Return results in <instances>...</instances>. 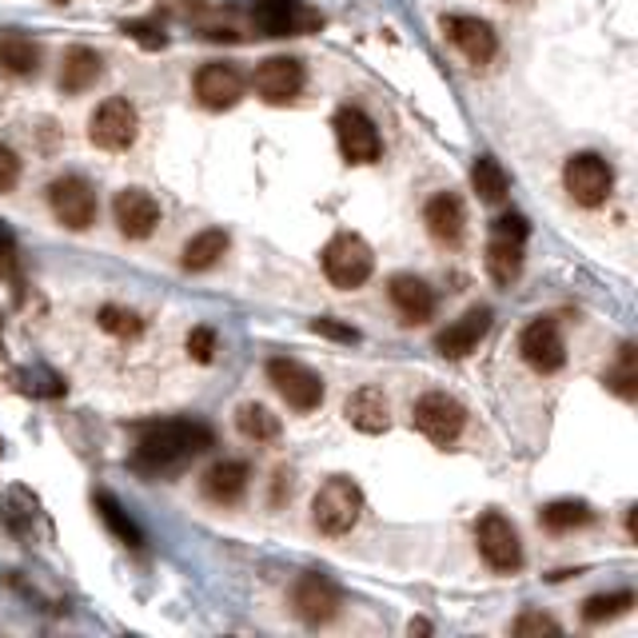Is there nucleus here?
Returning <instances> with one entry per match:
<instances>
[{
    "label": "nucleus",
    "mask_w": 638,
    "mask_h": 638,
    "mask_svg": "<svg viewBox=\"0 0 638 638\" xmlns=\"http://www.w3.org/2000/svg\"><path fill=\"white\" fill-rule=\"evenodd\" d=\"M216 443L208 423L199 419H168V423H152V428L140 431L136 443V463L144 475H168V471H179L188 459L204 455V451Z\"/></svg>",
    "instance_id": "nucleus-1"
},
{
    "label": "nucleus",
    "mask_w": 638,
    "mask_h": 638,
    "mask_svg": "<svg viewBox=\"0 0 638 638\" xmlns=\"http://www.w3.org/2000/svg\"><path fill=\"white\" fill-rule=\"evenodd\" d=\"M359 515H363V491L348 475H331L311 498V523H316L319 535H348L359 523Z\"/></svg>",
    "instance_id": "nucleus-2"
},
{
    "label": "nucleus",
    "mask_w": 638,
    "mask_h": 638,
    "mask_svg": "<svg viewBox=\"0 0 638 638\" xmlns=\"http://www.w3.org/2000/svg\"><path fill=\"white\" fill-rule=\"evenodd\" d=\"M527 236L531 224L527 216L518 212H507L491 224V239H487V271L495 284H511L523 271V251H527Z\"/></svg>",
    "instance_id": "nucleus-3"
},
{
    "label": "nucleus",
    "mask_w": 638,
    "mask_h": 638,
    "mask_svg": "<svg viewBox=\"0 0 638 638\" xmlns=\"http://www.w3.org/2000/svg\"><path fill=\"white\" fill-rule=\"evenodd\" d=\"M371 268H375V256H371L363 236H356V231H339V236L328 239V248H323V276H328L336 288H343V291L363 288L371 279Z\"/></svg>",
    "instance_id": "nucleus-4"
},
{
    "label": "nucleus",
    "mask_w": 638,
    "mask_h": 638,
    "mask_svg": "<svg viewBox=\"0 0 638 638\" xmlns=\"http://www.w3.org/2000/svg\"><path fill=\"white\" fill-rule=\"evenodd\" d=\"M475 543H478L483 563H487L491 570H498V575H515V570L523 567V543H518V531L511 527V518H503L498 511H487V515L478 518Z\"/></svg>",
    "instance_id": "nucleus-5"
},
{
    "label": "nucleus",
    "mask_w": 638,
    "mask_h": 638,
    "mask_svg": "<svg viewBox=\"0 0 638 638\" xmlns=\"http://www.w3.org/2000/svg\"><path fill=\"white\" fill-rule=\"evenodd\" d=\"M563 188H567L570 199L583 204V208H598V204L610 196V188H615V172H610L607 160L595 156V152H578V156H570L567 164H563Z\"/></svg>",
    "instance_id": "nucleus-6"
},
{
    "label": "nucleus",
    "mask_w": 638,
    "mask_h": 638,
    "mask_svg": "<svg viewBox=\"0 0 638 638\" xmlns=\"http://www.w3.org/2000/svg\"><path fill=\"white\" fill-rule=\"evenodd\" d=\"M411 423H415L435 447H447V443L459 439L463 423H467V408H463L455 395H447V391H428V395L415 403V411H411Z\"/></svg>",
    "instance_id": "nucleus-7"
},
{
    "label": "nucleus",
    "mask_w": 638,
    "mask_h": 638,
    "mask_svg": "<svg viewBox=\"0 0 638 638\" xmlns=\"http://www.w3.org/2000/svg\"><path fill=\"white\" fill-rule=\"evenodd\" d=\"M268 379L291 411H316L323 403V379L308 363H299V359L288 356L268 359Z\"/></svg>",
    "instance_id": "nucleus-8"
},
{
    "label": "nucleus",
    "mask_w": 638,
    "mask_h": 638,
    "mask_svg": "<svg viewBox=\"0 0 638 638\" xmlns=\"http://www.w3.org/2000/svg\"><path fill=\"white\" fill-rule=\"evenodd\" d=\"M49 208L69 231H89L96 224V192L84 176H60L49 184Z\"/></svg>",
    "instance_id": "nucleus-9"
},
{
    "label": "nucleus",
    "mask_w": 638,
    "mask_h": 638,
    "mask_svg": "<svg viewBox=\"0 0 638 638\" xmlns=\"http://www.w3.org/2000/svg\"><path fill=\"white\" fill-rule=\"evenodd\" d=\"M136 128H140V116L124 96H112L104 100L89 120V140L96 148L104 152H124L132 148V140H136Z\"/></svg>",
    "instance_id": "nucleus-10"
},
{
    "label": "nucleus",
    "mask_w": 638,
    "mask_h": 638,
    "mask_svg": "<svg viewBox=\"0 0 638 638\" xmlns=\"http://www.w3.org/2000/svg\"><path fill=\"white\" fill-rule=\"evenodd\" d=\"M518 356L527 359V368H535L538 375H555L567 363V339H563L555 319H531L518 336Z\"/></svg>",
    "instance_id": "nucleus-11"
},
{
    "label": "nucleus",
    "mask_w": 638,
    "mask_h": 638,
    "mask_svg": "<svg viewBox=\"0 0 638 638\" xmlns=\"http://www.w3.org/2000/svg\"><path fill=\"white\" fill-rule=\"evenodd\" d=\"M331 128H336V144L348 164H375L379 152H383V140H379V128L371 124L368 112L339 109Z\"/></svg>",
    "instance_id": "nucleus-12"
},
{
    "label": "nucleus",
    "mask_w": 638,
    "mask_h": 638,
    "mask_svg": "<svg viewBox=\"0 0 638 638\" xmlns=\"http://www.w3.org/2000/svg\"><path fill=\"white\" fill-rule=\"evenodd\" d=\"M251 24H256L264 37H299V32L319 29L323 17L311 12L303 0H256Z\"/></svg>",
    "instance_id": "nucleus-13"
},
{
    "label": "nucleus",
    "mask_w": 638,
    "mask_h": 638,
    "mask_svg": "<svg viewBox=\"0 0 638 638\" xmlns=\"http://www.w3.org/2000/svg\"><path fill=\"white\" fill-rule=\"evenodd\" d=\"M443 37H447L451 44L463 52V60H467V64H491V60H495V52H498V37H495V29H491L487 20L463 17V12L443 17Z\"/></svg>",
    "instance_id": "nucleus-14"
},
{
    "label": "nucleus",
    "mask_w": 638,
    "mask_h": 638,
    "mask_svg": "<svg viewBox=\"0 0 638 638\" xmlns=\"http://www.w3.org/2000/svg\"><path fill=\"white\" fill-rule=\"evenodd\" d=\"M291 607H296V615L303 618L308 627H323V622H331V618L339 615L343 595H339V587L331 578L303 575L296 583V590H291Z\"/></svg>",
    "instance_id": "nucleus-15"
},
{
    "label": "nucleus",
    "mask_w": 638,
    "mask_h": 638,
    "mask_svg": "<svg viewBox=\"0 0 638 638\" xmlns=\"http://www.w3.org/2000/svg\"><path fill=\"white\" fill-rule=\"evenodd\" d=\"M244 89H248V80L236 64H204L196 72V100L212 112L236 109L244 100Z\"/></svg>",
    "instance_id": "nucleus-16"
},
{
    "label": "nucleus",
    "mask_w": 638,
    "mask_h": 638,
    "mask_svg": "<svg viewBox=\"0 0 638 638\" xmlns=\"http://www.w3.org/2000/svg\"><path fill=\"white\" fill-rule=\"evenodd\" d=\"M251 89L268 100V104H288V100H296L299 89H303V64L291 56H268L251 72Z\"/></svg>",
    "instance_id": "nucleus-17"
},
{
    "label": "nucleus",
    "mask_w": 638,
    "mask_h": 638,
    "mask_svg": "<svg viewBox=\"0 0 638 638\" xmlns=\"http://www.w3.org/2000/svg\"><path fill=\"white\" fill-rule=\"evenodd\" d=\"M112 216H116L120 236L148 239L152 231H156V224H160V204H156V196H152V192L124 188V192H116V199H112Z\"/></svg>",
    "instance_id": "nucleus-18"
},
{
    "label": "nucleus",
    "mask_w": 638,
    "mask_h": 638,
    "mask_svg": "<svg viewBox=\"0 0 638 638\" xmlns=\"http://www.w3.org/2000/svg\"><path fill=\"white\" fill-rule=\"evenodd\" d=\"M487 331H491V308H467L435 336V351L447 359H463L478 348V339L487 336Z\"/></svg>",
    "instance_id": "nucleus-19"
},
{
    "label": "nucleus",
    "mask_w": 638,
    "mask_h": 638,
    "mask_svg": "<svg viewBox=\"0 0 638 638\" xmlns=\"http://www.w3.org/2000/svg\"><path fill=\"white\" fill-rule=\"evenodd\" d=\"M423 224H428L431 239L443 244V248H455L463 231H467V208H463V199L455 192H439V196L428 199V208H423Z\"/></svg>",
    "instance_id": "nucleus-20"
},
{
    "label": "nucleus",
    "mask_w": 638,
    "mask_h": 638,
    "mask_svg": "<svg viewBox=\"0 0 638 638\" xmlns=\"http://www.w3.org/2000/svg\"><path fill=\"white\" fill-rule=\"evenodd\" d=\"M391 303L403 316V323H428L435 316V291L423 284L419 276H395L388 288Z\"/></svg>",
    "instance_id": "nucleus-21"
},
{
    "label": "nucleus",
    "mask_w": 638,
    "mask_h": 638,
    "mask_svg": "<svg viewBox=\"0 0 638 638\" xmlns=\"http://www.w3.org/2000/svg\"><path fill=\"white\" fill-rule=\"evenodd\" d=\"M343 415H348L351 428L363 431V435H379V431L391 428L388 399H383V391H379V388H359V391H351L348 403H343Z\"/></svg>",
    "instance_id": "nucleus-22"
},
{
    "label": "nucleus",
    "mask_w": 638,
    "mask_h": 638,
    "mask_svg": "<svg viewBox=\"0 0 638 638\" xmlns=\"http://www.w3.org/2000/svg\"><path fill=\"white\" fill-rule=\"evenodd\" d=\"M248 463H239V459H224V463H216V467H208V475H204V495L212 498V503H219V507H236L239 498L248 495Z\"/></svg>",
    "instance_id": "nucleus-23"
},
{
    "label": "nucleus",
    "mask_w": 638,
    "mask_h": 638,
    "mask_svg": "<svg viewBox=\"0 0 638 638\" xmlns=\"http://www.w3.org/2000/svg\"><path fill=\"white\" fill-rule=\"evenodd\" d=\"M100 80V56L92 49H84V44H72L69 52H64V60H60V92H69V96H76V92L92 89Z\"/></svg>",
    "instance_id": "nucleus-24"
},
{
    "label": "nucleus",
    "mask_w": 638,
    "mask_h": 638,
    "mask_svg": "<svg viewBox=\"0 0 638 638\" xmlns=\"http://www.w3.org/2000/svg\"><path fill=\"white\" fill-rule=\"evenodd\" d=\"M224 251H228V231L208 228V231H199V236H192L188 244H184L179 264H184V271H208V268H216L219 259H224Z\"/></svg>",
    "instance_id": "nucleus-25"
},
{
    "label": "nucleus",
    "mask_w": 638,
    "mask_h": 638,
    "mask_svg": "<svg viewBox=\"0 0 638 638\" xmlns=\"http://www.w3.org/2000/svg\"><path fill=\"white\" fill-rule=\"evenodd\" d=\"M471 188L478 192L483 204H503V199H507L511 179L495 156H478L475 164H471Z\"/></svg>",
    "instance_id": "nucleus-26"
},
{
    "label": "nucleus",
    "mask_w": 638,
    "mask_h": 638,
    "mask_svg": "<svg viewBox=\"0 0 638 638\" xmlns=\"http://www.w3.org/2000/svg\"><path fill=\"white\" fill-rule=\"evenodd\" d=\"M590 507L587 503H578V498H555L547 507L538 511V523L550 531V535H567V531H578L590 523Z\"/></svg>",
    "instance_id": "nucleus-27"
},
{
    "label": "nucleus",
    "mask_w": 638,
    "mask_h": 638,
    "mask_svg": "<svg viewBox=\"0 0 638 638\" xmlns=\"http://www.w3.org/2000/svg\"><path fill=\"white\" fill-rule=\"evenodd\" d=\"M0 69L12 76H32L40 69V49L20 32H4L0 37Z\"/></svg>",
    "instance_id": "nucleus-28"
},
{
    "label": "nucleus",
    "mask_w": 638,
    "mask_h": 638,
    "mask_svg": "<svg viewBox=\"0 0 638 638\" xmlns=\"http://www.w3.org/2000/svg\"><path fill=\"white\" fill-rule=\"evenodd\" d=\"M236 428L251 443H276L279 439V415H271L264 403H244L236 411Z\"/></svg>",
    "instance_id": "nucleus-29"
},
{
    "label": "nucleus",
    "mask_w": 638,
    "mask_h": 638,
    "mask_svg": "<svg viewBox=\"0 0 638 638\" xmlns=\"http://www.w3.org/2000/svg\"><path fill=\"white\" fill-rule=\"evenodd\" d=\"M635 607V595L630 590H615V595H595L583 603V622H590V627H598V622H610V618L627 615V610Z\"/></svg>",
    "instance_id": "nucleus-30"
},
{
    "label": "nucleus",
    "mask_w": 638,
    "mask_h": 638,
    "mask_svg": "<svg viewBox=\"0 0 638 638\" xmlns=\"http://www.w3.org/2000/svg\"><path fill=\"white\" fill-rule=\"evenodd\" d=\"M96 511H100V518L109 523V531L120 538V543H128V547H140V527L132 523L128 515H124V507H120L116 498H112V495H96Z\"/></svg>",
    "instance_id": "nucleus-31"
},
{
    "label": "nucleus",
    "mask_w": 638,
    "mask_h": 638,
    "mask_svg": "<svg viewBox=\"0 0 638 638\" xmlns=\"http://www.w3.org/2000/svg\"><path fill=\"white\" fill-rule=\"evenodd\" d=\"M635 383H638V375H635V348H630V343H622V348H618L615 368H607V388L618 391L622 399H635Z\"/></svg>",
    "instance_id": "nucleus-32"
},
{
    "label": "nucleus",
    "mask_w": 638,
    "mask_h": 638,
    "mask_svg": "<svg viewBox=\"0 0 638 638\" xmlns=\"http://www.w3.org/2000/svg\"><path fill=\"white\" fill-rule=\"evenodd\" d=\"M100 328L109 331V336H116V339H136L140 331H144V323H140V316L136 311H128V308H116V303H109V308H100Z\"/></svg>",
    "instance_id": "nucleus-33"
},
{
    "label": "nucleus",
    "mask_w": 638,
    "mask_h": 638,
    "mask_svg": "<svg viewBox=\"0 0 638 638\" xmlns=\"http://www.w3.org/2000/svg\"><path fill=\"white\" fill-rule=\"evenodd\" d=\"M120 32L132 40H140L144 49H164V44H168V37H164V29H160L156 20H124Z\"/></svg>",
    "instance_id": "nucleus-34"
},
{
    "label": "nucleus",
    "mask_w": 638,
    "mask_h": 638,
    "mask_svg": "<svg viewBox=\"0 0 638 638\" xmlns=\"http://www.w3.org/2000/svg\"><path fill=\"white\" fill-rule=\"evenodd\" d=\"M515 630L518 638H527V635H558V622L550 615H543V610H523V615L515 618Z\"/></svg>",
    "instance_id": "nucleus-35"
},
{
    "label": "nucleus",
    "mask_w": 638,
    "mask_h": 638,
    "mask_svg": "<svg viewBox=\"0 0 638 638\" xmlns=\"http://www.w3.org/2000/svg\"><path fill=\"white\" fill-rule=\"evenodd\" d=\"M188 356L196 359V363H212V356H216V331H212V328H192Z\"/></svg>",
    "instance_id": "nucleus-36"
},
{
    "label": "nucleus",
    "mask_w": 638,
    "mask_h": 638,
    "mask_svg": "<svg viewBox=\"0 0 638 638\" xmlns=\"http://www.w3.org/2000/svg\"><path fill=\"white\" fill-rule=\"evenodd\" d=\"M20 179V160L9 144H0V192H12Z\"/></svg>",
    "instance_id": "nucleus-37"
},
{
    "label": "nucleus",
    "mask_w": 638,
    "mask_h": 638,
    "mask_svg": "<svg viewBox=\"0 0 638 638\" xmlns=\"http://www.w3.org/2000/svg\"><path fill=\"white\" fill-rule=\"evenodd\" d=\"M204 9H208L204 0H160V12H164V17H176V20H196Z\"/></svg>",
    "instance_id": "nucleus-38"
},
{
    "label": "nucleus",
    "mask_w": 638,
    "mask_h": 638,
    "mask_svg": "<svg viewBox=\"0 0 638 638\" xmlns=\"http://www.w3.org/2000/svg\"><path fill=\"white\" fill-rule=\"evenodd\" d=\"M311 331H316V336L343 339V343H356V339H359V331H351V328H339V323H331V319H316V323H311Z\"/></svg>",
    "instance_id": "nucleus-39"
},
{
    "label": "nucleus",
    "mask_w": 638,
    "mask_h": 638,
    "mask_svg": "<svg viewBox=\"0 0 638 638\" xmlns=\"http://www.w3.org/2000/svg\"><path fill=\"white\" fill-rule=\"evenodd\" d=\"M0 248L12 251V236H9V231H4V228H0Z\"/></svg>",
    "instance_id": "nucleus-40"
},
{
    "label": "nucleus",
    "mask_w": 638,
    "mask_h": 638,
    "mask_svg": "<svg viewBox=\"0 0 638 638\" xmlns=\"http://www.w3.org/2000/svg\"><path fill=\"white\" fill-rule=\"evenodd\" d=\"M52 4H64V0H52Z\"/></svg>",
    "instance_id": "nucleus-41"
}]
</instances>
